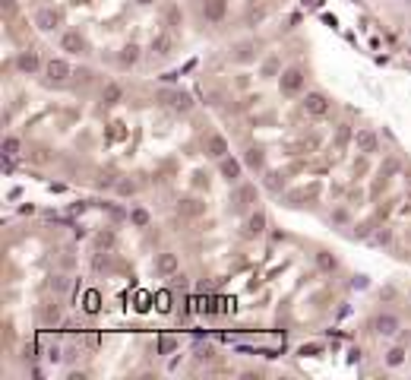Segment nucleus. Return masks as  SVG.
Listing matches in <instances>:
<instances>
[{
    "label": "nucleus",
    "instance_id": "dca6fc26",
    "mask_svg": "<svg viewBox=\"0 0 411 380\" xmlns=\"http://www.w3.org/2000/svg\"><path fill=\"white\" fill-rule=\"evenodd\" d=\"M130 219H133V225H139V228H143V225H149V212H146V209H133Z\"/></svg>",
    "mask_w": 411,
    "mask_h": 380
},
{
    "label": "nucleus",
    "instance_id": "4be33fe9",
    "mask_svg": "<svg viewBox=\"0 0 411 380\" xmlns=\"http://www.w3.org/2000/svg\"><path fill=\"white\" fill-rule=\"evenodd\" d=\"M275 70H279V61H275V57H269V61H266V67H262V76H272Z\"/></svg>",
    "mask_w": 411,
    "mask_h": 380
},
{
    "label": "nucleus",
    "instance_id": "6ab92c4d",
    "mask_svg": "<svg viewBox=\"0 0 411 380\" xmlns=\"http://www.w3.org/2000/svg\"><path fill=\"white\" fill-rule=\"evenodd\" d=\"M136 48H133V45H130V48H124V54H120V64H136Z\"/></svg>",
    "mask_w": 411,
    "mask_h": 380
},
{
    "label": "nucleus",
    "instance_id": "a878e982",
    "mask_svg": "<svg viewBox=\"0 0 411 380\" xmlns=\"http://www.w3.org/2000/svg\"><path fill=\"white\" fill-rule=\"evenodd\" d=\"M320 266L323 269H335V260L329 257V253H320Z\"/></svg>",
    "mask_w": 411,
    "mask_h": 380
},
{
    "label": "nucleus",
    "instance_id": "20e7f679",
    "mask_svg": "<svg viewBox=\"0 0 411 380\" xmlns=\"http://www.w3.org/2000/svg\"><path fill=\"white\" fill-rule=\"evenodd\" d=\"M395 330H399V320H395V317H380V320H376V333H383V336H392V333Z\"/></svg>",
    "mask_w": 411,
    "mask_h": 380
},
{
    "label": "nucleus",
    "instance_id": "2eb2a0df",
    "mask_svg": "<svg viewBox=\"0 0 411 380\" xmlns=\"http://www.w3.org/2000/svg\"><path fill=\"white\" fill-rule=\"evenodd\" d=\"M152 48L158 51V54H168V51H171V38H168V35H158V38L152 42Z\"/></svg>",
    "mask_w": 411,
    "mask_h": 380
},
{
    "label": "nucleus",
    "instance_id": "f8f14e48",
    "mask_svg": "<svg viewBox=\"0 0 411 380\" xmlns=\"http://www.w3.org/2000/svg\"><path fill=\"white\" fill-rule=\"evenodd\" d=\"M221 13H225V0H209L206 3V16L209 19H221Z\"/></svg>",
    "mask_w": 411,
    "mask_h": 380
},
{
    "label": "nucleus",
    "instance_id": "ddd939ff",
    "mask_svg": "<svg viewBox=\"0 0 411 380\" xmlns=\"http://www.w3.org/2000/svg\"><path fill=\"white\" fill-rule=\"evenodd\" d=\"M209 152H212V156H225V152H228V143H225V139H221V136H212V139H209Z\"/></svg>",
    "mask_w": 411,
    "mask_h": 380
},
{
    "label": "nucleus",
    "instance_id": "f257e3e1",
    "mask_svg": "<svg viewBox=\"0 0 411 380\" xmlns=\"http://www.w3.org/2000/svg\"><path fill=\"white\" fill-rule=\"evenodd\" d=\"M304 111H307V114H316V117L326 114V111H329L326 95H320V92H310V95L304 98Z\"/></svg>",
    "mask_w": 411,
    "mask_h": 380
},
{
    "label": "nucleus",
    "instance_id": "412c9836",
    "mask_svg": "<svg viewBox=\"0 0 411 380\" xmlns=\"http://www.w3.org/2000/svg\"><path fill=\"white\" fill-rule=\"evenodd\" d=\"M3 149H6V156H16V152H19V139H16V136H10V139L3 143Z\"/></svg>",
    "mask_w": 411,
    "mask_h": 380
},
{
    "label": "nucleus",
    "instance_id": "f03ea898",
    "mask_svg": "<svg viewBox=\"0 0 411 380\" xmlns=\"http://www.w3.org/2000/svg\"><path fill=\"white\" fill-rule=\"evenodd\" d=\"M301 86H304V73H301V70H288L285 76H281V92H288V95L298 92Z\"/></svg>",
    "mask_w": 411,
    "mask_h": 380
},
{
    "label": "nucleus",
    "instance_id": "c85d7f7f",
    "mask_svg": "<svg viewBox=\"0 0 411 380\" xmlns=\"http://www.w3.org/2000/svg\"><path fill=\"white\" fill-rule=\"evenodd\" d=\"M117 190H120V193H133V184H130V181H120Z\"/></svg>",
    "mask_w": 411,
    "mask_h": 380
},
{
    "label": "nucleus",
    "instance_id": "b1692460",
    "mask_svg": "<svg viewBox=\"0 0 411 380\" xmlns=\"http://www.w3.org/2000/svg\"><path fill=\"white\" fill-rule=\"evenodd\" d=\"M247 165H253V168H260V165H262V156H260L257 149H250V156H247Z\"/></svg>",
    "mask_w": 411,
    "mask_h": 380
},
{
    "label": "nucleus",
    "instance_id": "0eeeda50",
    "mask_svg": "<svg viewBox=\"0 0 411 380\" xmlns=\"http://www.w3.org/2000/svg\"><path fill=\"white\" fill-rule=\"evenodd\" d=\"M158 269L165 272V276L177 272V257H174V253H161V257H158Z\"/></svg>",
    "mask_w": 411,
    "mask_h": 380
},
{
    "label": "nucleus",
    "instance_id": "6e6552de",
    "mask_svg": "<svg viewBox=\"0 0 411 380\" xmlns=\"http://www.w3.org/2000/svg\"><path fill=\"white\" fill-rule=\"evenodd\" d=\"M177 209L184 212V216H199V212H203V203H199V200H180Z\"/></svg>",
    "mask_w": 411,
    "mask_h": 380
},
{
    "label": "nucleus",
    "instance_id": "9b49d317",
    "mask_svg": "<svg viewBox=\"0 0 411 380\" xmlns=\"http://www.w3.org/2000/svg\"><path fill=\"white\" fill-rule=\"evenodd\" d=\"M64 48L73 51V54H79V51H83V38H79L76 32H70V35H64Z\"/></svg>",
    "mask_w": 411,
    "mask_h": 380
},
{
    "label": "nucleus",
    "instance_id": "bb28decb",
    "mask_svg": "<svg viewBox=\"0 0 411 380\" xmlns=\"http://www.w3.org/2000/svg\"><path fill=\"white\" fill-rule=\"evenodd\" d=\"M136 308H139V311L149 308V295H139V298H136Z\"/></svg>",
    "mask_w": 411,
    "mask_h": 380
},
{
    "label": "nucleus",
    "instance_id": "7c9ffc66",
    "mask_svg": "<svg viewBox=\"0 0 411 380\" xmlns=\"http://www.w3.org/2000/svg\"><path fill=\"white\" fill-rule=\"evenodd\" d=\"M139 3H152V0H139Z\"/></svg>",
    "mask_w": 411,
    "mask_h": 380
},
{
    "label": "nucleus",
    "instance_id": "c756f323",
    "mask_svg": "<svg viewBox=\"0 0 411 380\" xmlns=\"http://www.w3.org/2000/svg\"><path fill=\"white\" fill-rule=\"evenodd\" d=\"M86 301H89V304H86V308H89V311H95V308H98V295H89V298H86Z\"/></svg>",
    "mask_w": 411,
    "mask_h": 380
},
{
    "label": "nucleus",
    "instance_id": "4468645a",
    "mask_svg": "<svg viewBox=\"0 0 411 380\" xmlns=\"http://www.w3.org/2000/svg\"><path fill=\"white\" fill-rule=\"evenodd\" d=\"M42 317H44V323H57V320H60V308H57V304H44Z\"/></svg>",
    "mask_w": 411,
    "mask_h": 380
},
{
    "label": "nucleus",
    "instance_id": "423d86ee",
    "mask_svg": "<svg viewBox=\"0 0 411 380\" xmlns=\"http://www.w3.org/2000/svg\"><path fill=\"white\" fill-rule=\"evenodd\" d=\"M358 149L361 152H376V136L370 130H361L358 133Z\"/></svg>",
    "mask_w": 411,
    "mask_h": 380
},
{
    "label": "nucleus",
    "instance_id": "f3484780",
    "mask_svg": "<svg viewBox=\"0 0 411 380\" xmlns=\"http://www.w3.org/2000/svg\"><path fill=\"white\" fill-rule=\"evenodd\" d=\"M117 98H120V86H108V89H105V102L114 105Z\"/></svg>",
    "mask_w": 411,
    "mask_h": 380
},
{
    "label": "nucleus",
    "instance_id": "5701e85b",
    "mask_svg": "<svg viewBox=\"0 0 411 380\" xmlns=\"http://www.w3.org/2000/svg\"><path fill=\"white\" fill-rule=\"evenodd\" d=\"M253 197H257V187H250V184H247V187H240V200H244V203H250Z\"/></svg>",
    "mask_w": 411,
    "mask_h": 380
},
{
    "label": "nucleus",
    "instance_id": "a211bd4d",
    "mask_svg": "<svg viewBox=\"0 0 411 380\" xmlns=\"http://www.w3.org/2000/svg\"><path fill=\"white\" fill-rule=\"evenodd\" d=\"M402 358H405V352L392 349V352H389V358H386V364H389V368H395V364H402Z\"/></svg>",
    "mask_w": 411,
    "mask_h": 380
},
{
    "label": "nucleus",
    "instance_id": "cd10ccee",
    "mask_svg": "<svg viewBox=\"0 0 411 380\" xmlns=\"http://www.w3.org/2000/svg\"><path fill=\"white\" fill-rule=\"evenodd\" d=\"M168 308H171V304H168V295L161 291V295H158V311H168Z\"/></svg>",
    "mask_w": 411,
    "mask_h": 380
},
{
    "label": "nucleus",
    "instance_id": "aec40b11",
    "mask_svg": "<svg viewBox=\"0 0 411 380\" xmlns=\"http://www.w3.org/2000/svg\"><path fill=\"white\" fill-rule=\"evenodd\" d=\"M262 225H266V216H260V212H257V216L250 219V231H253V235H260V231H262Z\"/></svg>",
    "mask_w": 411,
    "mask_h": 380
},
{
    "label": "nucleus",
    "instance_id": "39448f33",
    "mask_svg": "<svg viewBox=\"0 0 411 380\" xmlns=\"http://www.w3.org/2000/svg\"><path fill=\"white\" fill-rule=\"evenodd\" d=\"M48 76L60 83V79H66V76H70V67H66L64 61H51V64H48Z\"/></svg>",
    "mask_w": 411,
    "mask_h": 380
},
{
    "label": "nucleus",
    "instance_id": "1a4fd4ad",
    "mask_svg": "<svg viewBox=\"0 0 411 380\" xmlns=\"http://www.w3.org/2000/svg\"><path fill=\"white\" fill-rule=\"evenodd\" d=\"M221 175H225L228 181H238L240 178V162H234V158L231 162H221Z\"/></svg>",
    "mask_w": 411,
    "mask_h": 380
},
{
    "label": "nucleus",
    "instance_id": "393cba45",
    "mask_svg": "<svg viewBox=\"0 0 411 380\" xmlns=\"http://www.w3.org/2000/svg\"><path fill=\"white\" fill-rule=\"evenodd\" d=\"M174 108L187 111V108H190V95H177V98H174Z\"/></svg>",
    "mask_w": 411,
    "mask_h": 380
},
{
    "label": "nucleus",
    "instance_id": "9d476101",
    "mask_svg": "<svg viewBox=\"0 0 411 380\" xmlns=\"http://www.w3.org/2000/svg\"><path fill=\"white\" fill-rule=\"evenodd\" d=\"M19 70H22V73H32V70H38V57L35 54H19Z\"/></svg>",
    "mask_w": 411,
    "mask_h": 380
},
{
    "label": "nucleus",
    "instance_id": "7ed1b4c3",
    "mask_svg": "<svg viewBox=\"0 0 411 380\" xmlns=\"http://www.w3.org/2000/svg\"><path fill=\"white\" fill-rule=\"evenodd\" d=\"M35 25H38V29H44V32H51L54 25H57V13H54V10H42L35 16Z\"/></svg>",
    "mask_w": 411,
    "mask_h": 380
}]
</instances>
